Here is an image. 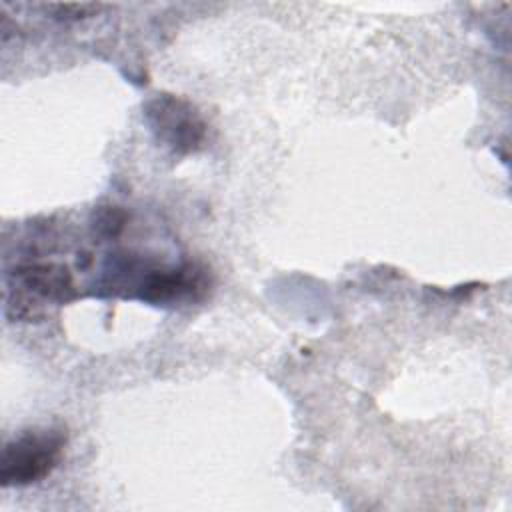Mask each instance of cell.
I'll return each mask as SVG.
<instances>
[{"label":"cell","mask_w":512,"mask_h":512,"mask_svg":"<svg viewBox=\"0 0 512 512\" xmlns=\"http://www.w3.org/2000/svg\"><path fill=\"white\" fill-rule=\"evenodd\" d=\"M66 432L62 428L24 430L4 444L0 456V484L28 486L44 480L62 460Z\"/></svg>","instance_id":"1"},{"label":"cell","mask_w":512,"mask_h":512,"mask_svg":"<svg viewBox=\"0 0 512 512\" xmlns=\"http://www.w3.org/2000/svg\"><path fill=\"white\" fill-rule=\"evenodd\" d=\"M200 286V272L194 266L178 270H154L140 282L138 298L152 304H166L192 296V292H196Z\"/></svg>","instance_id":"3"},{"label":"cell","mask_w":512,"mask_h":512,"mask_svg":"<svg viewBox=\"0 0 512 512\" xmlns=\"http://www.w3.org/2000/svg\"><path fill=\"white\" fill-rule=\"evenodd\" d=\"M46 10L52 14L54 20L60 22H74V20H82L88 16L98 14V10H102V4H94V2H82V4H48Z\"/></svg>","instance_id":"5"},{"label":"cell","mask_w":512,"mask_h":512,"mask_svg":"<svg viewBox=\"0 0 512 512\" xmlns=\"http://www.w3.org/2000/svg\"><path fill=\"white\" fill-rule=\"evenodd\" d=\"M144 118L160 142L178 154L198 150L206 138V122L184 98L156 94L144 106Z\"/></svg>","instance_id":"2"},{"label":"cell","mask_w":512,"mask_h":512,"mask_svg":"<svg viewBox=\"0 0 512 512\" xmlns=\"http://www.w3.org/2000/svg\"><path fill=\"white\" fill-rule=\"evenodd\" d=\"M14 278L24 290L54 302H66L74 296V280L60 264H24L14 270Z\"/></svg>","instance_id":"4"},{"label":"cell","mask_w":512,"mask_h":512,"mask_svg":"<svg viewBox=\"0 0 512 512\" xmlns=\"http://www.w3.org/2000/svg\"><path fill=\"white\" fill-rule=\"evenodd\" d=\"M124 226V214L116 208H108L104 212H100V216L96 218V228L106 232L108 236H114L122 230Z\"/></svg>","instance_id":"6"}]
</instances>
